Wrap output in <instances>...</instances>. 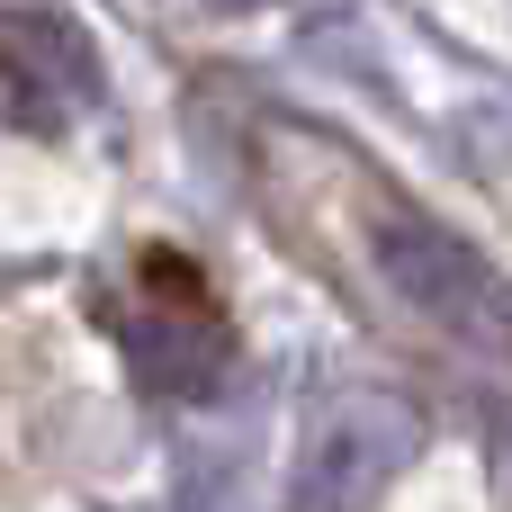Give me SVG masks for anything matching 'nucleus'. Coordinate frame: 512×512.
I'll return each instance as SVG.
<instances>
[{
	"label": "nucleus",
	"instance_id": "obj_1",
	"mask_svg": "<svg viewBox=\"0 0 512 512\" xmlns=\"http://www.w3.org/2000/svg\"><path fill=\"white\" fill-rule=\"evenodd\" d=\"M423 459V414L387 387H351L315 414L297 450V512H378V495Z\"/></svg>",
	"mask_w": 512,
	"mask_h": 512
},
{
	"label": "nucleus",
	"instance_id": "obj_2",
	"mask_svg": "<svg viewBox=\"0 0 512 512\" xmlns=\"http://www.w3.org/2000/svg\"><path fill=\"white\" fill-rule=\"evenodd\" d=\"M99 54L63 9H0V126L54 144L99 108Z\"/></svg>",
	"mask_w": 512,
	"mask_h": 512
},
{
	"label": "nucleus",
	"instance_id": "obj_3",
	"mask_svg": "<svg viewBox=\"0 0 512 512\" xmlns=\"http://www.w3.org/2000/svg\"><path fill=\"white\" fill-rule=\"evenodd\" d=\"M378 279L441 333H477V342H504L512 333V306H504V279L432 216H387L378 225Z\"/></svg>",
	"mask_w": 512,
	"mask_h": 512
},
{
	"label": "nucleus",
	"instance_id": "obj_4",
	"mask_svg": "<svg viewBox=\"0 0 512 512\" xmlns=\"http://www.w3.org/2000/svg\"><path fill=\"white\" fill-rule=\"evenodd\" d=\"M216 9H270V0H216Z\"/></svg>",
	"mask_w": 512,
	"mask_h": 512
}]
</instances>
